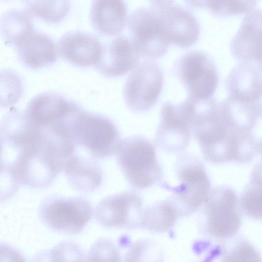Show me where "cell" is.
I'll return each mask as SVG.
<instances>
[{
    "label": "cell",
    "instance_id": "cb8c5ba5",
    "mask_svg": "<svg viewBox=\"0 0 262 262\" xmlns=\"http://www.w3.org/2000/svg\"><path fill=\"white\" fill-rule=\"evenodd\" d=\"M240 210L253 219H261V165L256 164L251 173L249 182L239 198Z\"/></svg>",
    "mask_w": 262,
    "mask_h": 262
},
{
    "label": "cell",
    "instance_id": "6da1fadb",
    "mask_svg": "<svg viewBox=\"0 0 262 262\" xmlns=\"http://www.w3.org/2000/svg\"><path fill=\"white\" fill-rule=\"evenodd\" d=\"M68 159L64 149L52 139L40 134L20 150L12 163L20 184L36 188L49 186Z\"/></svg>",
    "mask_w": 262,
    "mask_h": 262
},
{
    "label": "cell",
    "instance_id": "4316f807",
    "mask_svg": "<svg viewBox=\"0 0 262 262\" xmlns=\"http://www.w3.org/2000/svg\"><path fill=\"white\" fill-rule=\"evenodd\" d=\"M26 12L46 21L57 23L68 14L70 2L68 1H27L25 2Z\"/></svg>",
    "mask_w": 262,
    "mask_h": 262
},
{
    "label": "cell",
    "instance_id": "30bf717a",
    "mask_svg": "<svg viewBox=\"0 0 262 262\" xmlns=\"http://www.w3.org/2000/svg\"><path fill=\"white\" fill-rule=\"evenodd\" d=\"M143 205L142 198L136 192L122 191L101 200L95 208V218L105 228H140Z\"/></svg>",
    "mask_w": 262,
    "mask_h": 262
},
{
    "label": "cell",
    "instance_id": "8992f818",
    "mask_svg": "<svg viewBox=\"0 0 262 262\" xmlns=\"http://www.w3.org/2000/svg\"><path fill=\"white\" fill-rule=\"evenodd\" d=\"M172 70L187 97H212L219 83V74L214 61L207 53L196 50L185 52L174 62Z\"/></svg>",
    "mask_w": 262,
    "mask_h": 262
},
{
    "label": "cell",
    "instance_id": "d6a6232c",
    "mask_svg": "<svg viewBox=\"0 0 262 262\" xmlns=\"http://www.w3.org/2000/svg\"><path fill=\"white\" fill-rule=\"evenodd\" d=\"M0 262H27V260L15 248L0 242Z\"/></svg>",
    "mask_w": 262,
    "mask_h": 262
},
{
    "label": "cell",
    "instance_id": "7c38bea8",
    "mask_svg": "<svg viewBox=\"0 0 262 262\" xmlns=\"http://www.w3.org/2000/svg\"><path fill=\"white\" fill-rule=\"evenodd\" d=\"M79 106L61 94L46 92L32 98L24 114L27 120L34 127L45 129L62 123Z\"/></svg>",
    "mask_w": 262,
    "mask_h": 262
},
{
    "label": "cell",
    "instance_id": "4dcf8cb0",
    "mask_svg": "<svg viewBox=\"0 0 262 262\" xmlns=\"http://www.w3.org/2000/svg\"><path fill=\"white\" fill-rule=\"evenodd\" d=\"M119 249L113 241L103 237L97 239L88 253L86 262H121Z\"/></svg>",
    "mask_w": 262,
    "mask_h": 262
},
{
    "label": "cell",
    "instance_id": "1f68e13d",
    "mask_svg": "<svg viewBox=\"0 0 262 262\" xmlns=\"http://www.w3.org/2000/svg\"><path fill=\"white\" fill-rule=\"evenodd\" d=\"M20 184L12 163L2 161L0 163V202L13 196Z\"/></svg>",
    "mask_w": 262,
    "mask_h": 262
},
{
    "label": "cell",
    "instance_id": "484cf974",
    "mask_svg": "<svg viewBox=\"0 0 262 262\" xmlns=\"http://www.w3.org/2000/svg\"><path fill=\"white\" fill-rule=\"evenodd\" d=\"M30 262H85V259L79 245L71 241H63L51 249L39 251Z\"/></svg>",
    "mask_w": 262,
    "mask_h": 262
},
{
    "label": "cell",
    "instance_id": "603a6c76",
    "mask_svg": "<svg viewBox=\"0 0 262 262\" xmlns=\"http://www.w3.org/2000/svg\"><path fill=\"white\" fill-rule=\"evenodd\" d=\"M26 11L11 9L0 17V34L9 45L17 47L34 29Z\"/></svg>",
    "mask_w": 262,
    "mask_h": 262
},
{
    "label": "cell",
    "instance_id": "ba28073f",
    "mask_svg": "<svg viewBox=\"0 0 262 262\" xmlns=\"http://www.w3.org/2000/svg\"><path fill=\"white\" fill-rule=\"evenodd\" d=\"M132 44L139 56L151 60L167 51L168 41L160 17L151 5L134 10L127 20Z\"/></svg>",
    "mask_w": 262,
    "mask_h": 262
},
{
    "label": "cell",
    "instance_id": "3957f363",
    "mask_svg": "<svg viewBox=\"0 0 262 262\" xmlns=\"http://www.w3.org/2000/svg\"><path fill=\"white\" fill-rule=\"evenodd\" d=\"M174 171L179 184L169 187L173 193L167 199L177 209L180 217L187 216L204 203L210 192V181L203 164L192 154L179 155Z\"/></svg>",
    "mask_w": 262,
    "mask_h": 262
},
{
    "label": "cell",
    "instance_id": "4fadbf2b",
    "mask_svg": "<svg viewBox=\"0 0 262 262\" xmlns=\"http://www.w3.org/2000/svg\"><path fill=\"white\" fill-rule=\"evenodd\" d=\"M191 130L171 102L163 104L160 122L155 136L158 148L168 153H180L185 150L190 141Z\"/></svg>",
    "mask_w": 262,
    "mask_h": 262
},
{
    "label": "cell",
    "instance_id": "f546056e",
    "mask_svg": "<svg viewBox=\"0 0 262 262\" xmlns=\"http://www.w3.org/2000/svg\"><path fill=\"white\" fill-rule=\"evenodd\" d=\"M23 91L20 79L11 71H0V106L7 107L16 103Z\"/></svg>",
    "mask_w": 262,
    "mask_h": 262
},
{
    "label": "cell",
    "instance_id": "8fae6325",
    "mask_svg": "<svg viewBox=\"0 0 262 262\" xmlns=\"http://www.w3.org/2000/svg\"><path fill=\"white\" fill-rule=\"evenodd\" d=\"M151 5L160 17L170 43L187 48L196 42L200 33V25L188 9L173 1H152Z\"/></svg>",
    "mask_w": 262,
    "mask_h": 262
},
{
    "label": "cell",
    "instance_id": "9a60e30c",
    "mask_svg": "<svg viewBox=\"0 0 262 262\" xmlns=\"http://www.w3.org/2000/svg\"><path fill=\"white\" fill-rule=\"evenodd\" d=\"M261 11L254 9L243 18L230 43L232 55L241 61L261 63Z\"/></svg>",
    "mask_w": 262,
    "mask_h": 262
},
{
    "label": "cell",
    "instance_id": "9c48e42d",
    "mask_svg": "<svg viewBox=\"0 0 262 262\" xmlns=\"http://www.w3.org/2000/svg\"><path fill=\"white\" fill-rule=\"evenodd\" d=\"M163 83L162 69L156 63L138 64L126 80L123 97L127 107L136 112L149 110L157 102Z\"/></svg>",
    "mask_w": 262,
    "mask_h": 262
},
{
    "label": "cell",
    "instance_id": "5b68a950",
    "mask_svg": "<svg viewBox=\"0 0 262 262\" xmlns=\"http://www.w3.org/2000/svg\"><path fill=\"white\" fill-rule=\"evenodd\" d=\"M71 133L77 146L82 147L96 159H104L117 154L122 141L112 119L82 108L73 120Z\"/></svg>",
    "mask_w": 262,
    "mask_h": 262
},
{
    "label": "cell",
    "instance_id": "5bb4252c",
    "mask_svg": "<svg viewBox=\"0 0 262 262\" xmlns=\"http://www.w3.org/2000/svg\"><path fill=\"white\" fill-rule=\"evenodd\" d=\"M58 45L60 55L64 60L82 67L96 65L103 46L97 37L81 31L66 33L60 37Z\"/></svg>",
    "mask_w": 262,
    "mask_h": 262
},
{
    "label": "cell",
    "instance_id": "83f0119b",
    "mask_svg": "<svg viewBox=\"0 0 262 262\" xmlns=\"http://www.w3.org/2000/svg\"><path fill=\"white\" fill-rule=\"evenodd\" d=\"M256 1H187L193 7L205 8L219 16L248 13L256 5Z\"/></svg>",
    "mask_w": 262,
    "mask_h": 262
},
{
    "label": "cell",
    "instance_id": "836d02e7",
    "mask_svg": "<svg viewBox=\"0 0 262 262\" xmlns=\"http://www.w3.org/2000/svg\"><path fill=\"white\" fill-rule=\"evenodd\" d=\"M4 139L0 131V163L3 161L2 154L4 144Z\"/></svg>",
    "mask_w": 262,
    "mask_h": 262
},
{
    "label": "cell",
    "instance_id": "7402d4cb",
    "mask_svg": "<svg viewBox=\"0 0 262 262\" xmlns=\"http://www.w3.org/2000/svg\"><path fill=\"white\" fill-rule=\"evenodd\" d=\"M179 217L177 209L167 199L144 209L140 228L155 233L166 232L174 227Z\"/></svg>",
    "mask_w": 262,
    "mask_h": 262
},
{
    "label": "cell",
    "instance_id": "ac0fdd59",
    "mask_svg": "<svg viewBox=\"0 0 262 262\" xmlns=\"http://www.w3.org/2000/svg\"><path fill=\"white\" fill-rule=\"evenodd\" d=\"M221 119L228 128L252 132L261 116V101L244 100L228 96L219 105Z\"/></svg>",
    "mask_w": 262,
    "mask_h": 262
},
{
    "label": "cell",
    "instance_id": "f1b7e54d",
    "mask_svg": "<svg viewBox=\"0 0 262 262\" xmlns=\"http://www.w3.org/2000/svg\"><path fill=\"white\" fill-rule=\"evenodd\" d=\"M164 253L155 242L147 238L134 243L127 250L122 262H163Z\"/></svg>",
    "mask_w": 262,
    "mask_h": 262
},
{
    "label": "cell",
    "instance_id": "52a82bcc",
    "mask_svg": "<svg viewBox=\"0 0 262 262\" xmlns=\"http://www.w3.org/2000/svg\"><path fill=\"white\" fill-rule=\"evenodd\" d=\"M93 214L91 204L81 196L50 195L42 201L39 208V217L46 226L70 234L80 233Z\"/></svg>",
    "mask_w": 262,
    "mask_h": 262
},
{
    "label": "cell",
    "instance_id": "e0dca14e",
    "mask_svg": "<svg viewBox=\"0 0 262 262\" xmlns=\"http://www.w3.org/2000/svg\"><path fill=\"white\" fill-rule=\"evenodd\" d=\"M225 86L228 96L261 101V63L241 61L227 75Z\"/></svg>",
    "mask_w": 262,
    "mask_h": 262
},
{
    "label": "cell",
    "instance_id": "277c9868",
    "mask_svg": "<svg viewBox=\"0 0 262 262\" xmlns=\"http://www.w3.org/2000/svg\"><path fill=\"white\" fill-rule=\"evenodd\" d=\"M117 153L118 165L133 188L143 189L161 182L163 172L156 149L146 138L133 136L123 139Z\"/></svg>",
    "mask_w": 262,
    "mask_h": 262
},
{
    "label": "cell",
    "instance_id": "d4e9b609",
    "mask_svg": "<svg viewBox=\"0 0 262 262\" xmlns=\"http://www.w3.org/2000/svg\"><path fill=\"white\" fill-rule=\"evenodd\" d=\"M224 241L220 262H261L257 250L245 238L234 236Z\"/></svg>",
    "mask_w": 262,
    "mask_h": 262
},
{
    "label": "cell",
    "instance_id": "2e32d148",
    "mask_svg": "<svg viewBox=\"0 0 262 262\" xmlns=\"http://www.w3.org/2000/svg\"><path fill=\"white\" fill-rule=\"evenodd\" d=\"M139 59L132 42L122 35L103 46L101 56L95 66L106 77H119L136 68Z\"/></svg>",
    "mask_w": 262,
    "mask_h": 262
},
{
    "label": "cell",
    "instance_id": "ffe728a7",
    "mask_svg": "<svg viewBox=\"0 0 262 262\" xmlns=\"http://www.w3.org/2000/svg\"><path fill=\"white\" fill-rule=\"evenodd\" d=\"M63 171L73 188L82 192H91L103 182L102 170L93 157L73 155L67 161Z\"/></svg>",
    "mask_w": 262,
    "mask_h": 262
},
{
    "label": "cell",
    "instance_id": "d6986e66",
    "mask_svg": "<svg viewBox=\"0 0 262 262\" xmlns=\"http://www.w3.org/2000/svg\"><path fill=\"white\" fill-rule=\"evenodd\" d=\"M20 60L31 69L53 64L57 59L56 44L47 34L34 30L16 47Z\"/></svg>",
    "mask_w": 262,
    "mask_h": 262
},
{
    "label": "cell",
    "instance_id": "7a4b0ae2",
    "mask_svg": "<svg viewBox=\"0 0 262 262\" xmlns=\"http://www.w3.org/2000/svg\"><path fill=\"white\" fill-rule=\"evenodd\" d=\"M203 205L198 216L202 234L223 241L236 236L242 219L237 196L232 188L225 185L214 188Z\"/></svg>",
    "mask_w": 262,
    "mask_h": 262
},
{
    "label": "cell",
    "instance_id": "44dd1931",
    "mask_svg": "<svg viewBox=\"0 0 262 262\" xmlns=\"http://www.w3.org/2000/svg\"><path fill=\"white\" fill-rule=\"evenodd\" d=\"M127 9L122 1H94L90 9V20L99 33L108 36L118 35L125 27Z\"/></svg>",
    "mask_w": 262,
    "mask_h": 262
}]
</instances>
